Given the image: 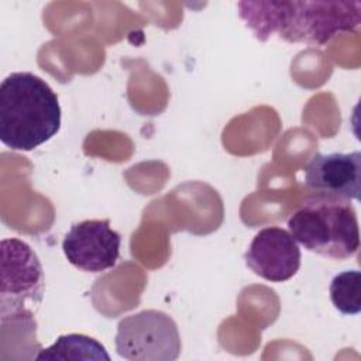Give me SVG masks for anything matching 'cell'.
I'll return each instance as SVG.
<instances>
[{
  "mask_svg": "<svg viewBox=\"0 0 361 361\" xmlns=\"http://www.w3.org/2000/svg\"><path fill=\"white\" fill-rule=\"evenodd\" d=\"M330 299L343 314H358L361 312L360 271H344L336 275L330 283Z\"/></svg>",
  "mask_w": 361,
  "mask_h": 361,
  "instance_id": "30bf717a",
  "label": "cell"
},
{
  "mask_svg": "<svg viewBox=\"0 0 361 361\" xmlns=\"http://www.w3.org/2000/svg\"><path fill=\"white\" fill-rule=\"evenodd\" d=\"M45 279L41 262L32 248L17 238L1 241V316L27 313L28 305L42 302Z\"/></svg>",
  "mask_w": 361,
  "mask_h": 361,
  "instance_id": "5b68a950",
  "label": "cell"
},
{
  "mask_svg": "<svg viewBox=\"0 0 361 361\" xmlns=\"http://www.w3.org/2000/svg\"><path fill=\"white\" fill-rule=\"evenodd\" d=\"M61 128V106L51 86L31 72H13L0 85V140L32 151Z\"/></svg>",
  "mask_w": 361,
  "mask_h": 361,
  "instance_id": "7a4b0ae2",
  "label": "cell"
},
{
  "mask_svg": "<svg viewBox=\"0 0 361 361\" xmlns=\"http://www.w3.org/2000/svg\"><path fill=\"white\" fill-rule=\"evenodd\" d=\"M35 360L38 361H47V360L110 361V355L97 340L89 336L66 334V336H59L52 345L39 350V353L35 355Z\"/></svg>",
  "mask_w": 361,
  "mask_h": 361,
  "instance_id": "9c48e42d",
  "label": "cell"
},
{
  "mask_svg": "<svg viewBox=\"0 0 361 361\" xmlns=\"http://www.w3.org/2000/svg\"><path fill=\"white\" fill-rule=\"evenodd\" d=\"M305 183L314 195L361 199V152L316 154L305 168Z\"/></svg>",
  "mask_w": 361,
  "mask_h": 361,
  "instance_id": "ba28073f",
  "label": "cell"
},
{
  "mask_svg": "<svg viewBox=\"0 0 361 361\" xmlns=\"http://www.w3.org/2000/svg\"><path fill=\"white\" fill-rule=\"evenodd\" d=\"M244 258L255 275L271 282H285L300 268V248L290 233L281 227L259 230Z\"/></svg>",
  "mask_w": 361,
  "mask_h": 361,
  "instance_id": "52a82bcc",
  "label": "cell"
},
{
  "mask_svg": "<svg viewBox=\"0 0 361 361\" xmlns=\"http://www.w3.org/2000/svg\"><path fill=\"white\" fill-rule=\"evenodd\" d=\"M114 343L118 355L128 361H173L182 347L175 320L155 309L121 319Z\"/></svg>",
  "mask_w": 361,
  "mask_h": 361,
  "instance_id": "277c9868",
  "label": "cell"
},
{
  "mask_svg": "<svg viewBox=\"0 0 361 361\" xmlns=\"http://www.w3.org/2000/svg\"><path fill=\"white\" fill-rule=\"evenodd\" d=\"M288 227L296 243L330 259H348L360 248L357 212L350 200L313 195L289 217Z\"/></svg>",
  "mask_w": 361,
  "mask_h": 361,
  "instance_id": "3957f363",
  "label": "cell"
},
{
  "mask_svg": "<svg viewBox=\"0 0 361 361\" xmlns=\"http://www.w3.org/2000/svg\"><path fill=\"white\" fill-rule=\"evenodd\" d=\"M121 237L110 220H83L66 233L62 248L66 259L85 272H102L116 267Z\"/></svg>",
  "mask_w": 361,
  "mask_h": 361,
  "instance_id": "8992f818",
  "label": "cell"
},
{
  "mask_svg": "<svg viewBox=\"0 0 361 361\" xmlns=\"http://www.w3.org/2000/svg\"><path fill=\"white\" fill-rule=\"evenodd\" d=\"M238 16L259 41L272 35L288 42L323 47L361 23V1H240Z\"/></svg>",
  "mask_w": 361,
  "mask_h": 361,
  "instance_id": "6da1fadb",
  "label": "cell"
}]
</instances>
